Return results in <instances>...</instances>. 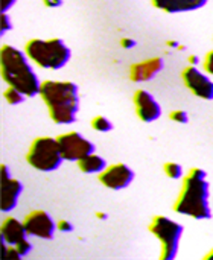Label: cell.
I'll return each mask as SVG.
<instances>
[{"mask_svg":"<svg viewBox=\"0 0 213 260\" xmlns=\"http://www.w3.org/2000/svg\"><path fill=\"white\" fill-rule=\"evenodd\" d=\"M43 3L47 8H59L63 5V0H43Z\"/></svg>","mask_w":213,"mask_h":260,"instance_id":"cell-27","label":"cell"},{"mask_svg":"<svg viewBox=\"0 0 213 260\" xmlns=\"http://www.w3.org/2000/svg\"><path fill=\"white\" fill-rule=\"evenodd\" d=\"M149 232L162 245V260H174L178 254L180 242L183 236V225L168 216H154L149 224Z\"/></svg>","mask_w":213,"mask_h":260,"instance_id":"cell-6","label":"cell"},{"mask_svg":"<svg viewBox=\"0 0 213 260\" xmlns=\"http://www.w3.org/2000/svg\"><path fill=\"white\" fill-rule=\"evenodd\" d=\"M21 192H23L21 181L15 178L2 180V206L0 207L3 213H9L17 207Z\"/></svg>","mask_w":213,"mask_h":260,"instance_id":"cell-14","label":"cell"},{"mask_svg":"<svg viewBox=\"0 0 213 260\" xmlns=\"http://www.w3.org/2000/svg\"><path fill=\"white\" fill-rule=\"evenodd\" d=\"M24 52L35 66L47 70H59L72 58L70 47L61 38H32L26 43Z\"/></svg>","mask_w":213,"mask_h":260,"instance_id":"cell-4","label":"cell"},{"mask_svg":"<svg viewBox=\"0 0 213 260\" xmlns=\"http://www.w3.org/2000/svg\"><path fill=\"white\" fill-rule=\"evenodd\" d=\"M24 227L27 230L29 236L38 238V239H53L55 232L58 230L55 219L46 213L44 210H34L29 215H26V218L23 219Z\"/></svg>","mask_w":213,"mask_h":260,"instance_id":"cell-9","label":"cell"},{"mask_svg":"<svg viewBox=\"0 0 213 260\" xmlns=\"http://www.w3.org/2000/svg\"><path fill=\"white\" fill-rule=\"evenodd\" d=\"M206 72H201L197 66H189L183 70L181 78L188 90L204 101H213V79Z\"/></svg>","mask_w":213,"mask_h":260,"instance_id":"cell-8","label":"cell"},{"mask_svg":"<svg viewBox=\"0 0 213 260\" xmlns=\"http://www.w3.org/2000/svg\"><path fill=\"white\" fill-rule=\"evenodd\" d=\"M134 177H136L134 171L125 163L107 166V169L98 175L101 184L105 186L107 189H111V190L127 189L134 181Z\"/></svg>","mask_w":213,"mask_h":260,"instance_id":"cell-10","label":"cell"},{"mask_svg":"<svg viewBox=\"0 0 213 260\" xmlns=\"http://www.w3.org/2000/svg\"><path fill=\"white\" fill-rule=\"evenodd\" d=\"M163 171H165V174H166V175H168L171 180H181V178H185L183 168H181L178 163L168 161V163H165V166H163Z\"/></svg>","mask_w":213,"mask_h":260,"instance_id":"cell-19","label":"cell"},{"mask_svg":"<svg viewBox=\"0 0 213 260\" xmlns=\"http://www.w3.org/2000/svg\"><path fill=\"white\" fill-rule=\"evenodd\" d=\"M40 96L58 125H72L79 111V87L70 81H44Z\"/></svg>","mask_w":213,"mask_h":260,"instance_id":"cell-3","label":"cell"},{"mask_svg":"<svg viewBox=\"0 0 213 260\" xmlns=\"http://www.w3.org/2000/svg\"><path fill=\"white\" fill-rule=\"evenodd\" d=\"M26 160L31 168L40 172H53L61 168L64 157L56 137H37L29 146Z\"/></svg>","mask_w":213,"mask_h":260,"instance_id":"cell-5","label":"cell"},{"mask_svg":"<svg viewBox=\"0 0 213 260\" xmlns=\"http://www.w3.org/2000/svg\"><path fill=\"white\" fill-rule=\"evenodd\" d=\"M12 29V21L9 18V14L8 12H2V35H5L6 32H9Z\"/></svg>","mask_w":213,"mask_h":260,"instance_id":"cell-22","label":"cell"},{"mask_svg":"<svg viewBox=\"0 0 213 260\" xmlns=\"http://www.w3.org/2000/svg\"><path fill=\"white\" fill-rule=\"evenodd\" d=\"M169 46H172V47H178V44H177L175 41H169Z\"/></svg>","mask_w":213,"mask_h":260,"instance_id":"cell-32","label":"cell"},{"mask_svg":"<svg viewBox=\"0 0 213 260\" xmlns=\"http://www.w3.org/2000/svg\"><path fill=\"white\" fill-rule=\"evenodd\" d=\"M120 44H122V47H124V49H131V47H134V46H136V41H134L133 38H122Z\"/></svg>","mask_w":213,"mask_h":260,"instance_id":"cell-26","label":"cell"},{"mask_svg":"<svg viewBox=\"0 0 213 260\" xmlns=\"http://www.w3.org/2000/svg\"><path fill=\"white\" fill-rule=\"evenodd\" d=\"M56 227H58V230H59L61 233H70V232H73L72 222H70V221H66V219L58 221V222H56Z\"/></svg>","mask_w":213,"mask_h":260,"instance_id":"cell-24","label":"cell"},{"mask_svg":"<svg viewBox=\"0 0 213 260\" xmlns=\"http://www.w3.org/2000/svg\"><path fill=\"white\" fill-rule=\"evenodd\" d=\"M98 218H101V219H107V215H104V213H98Z\"/></svg>","mask_w":213,"mask_h":260,"instance_id":"cell-31","label":"cell"},{"mask_svg":"<svg viewBox=\"0 0 213 260\" xmlns=\"http://www.w3.org/2000/svg\"><path fill=\"white\" fill-rule=\"evenodd\" d=\"M15 3H17V0H2V6H0L2 12H8Z\"/></svg>","mask_w":213,"mask_h":260,"instance_id":"cell-25","label":"cell"},{"mask_svg":"<svg viewBox=\"0 0 213 260\" xmlns=\"http://www.w3.org/2000/svg\"><path fill=\"white\" fill-rule=\"evenodd\" d=\"M169 119L177 123H189V114L185 110H174L169 113Z\"/></svg>","mask_w":213,"mask_h":260,"instance_id":"cell-20","label":"cell"},{"mask_svg":"<svg viewBox=\"0 0 213 260\" xmlns=\"http://www.w3.org/2000/svg\"><path fill=\"white\" fill-rule=\"evenodd\" d=\"M189 62H191L192 66H198V64H200V58L195 56V55H192V56H189Z\"/></svg>","mask_w":213,"mask_h":260,"instance_id":"cell-29","label":"cell"},{"mask_svg":"<svg viewBox=\"0 0 213 260\" xmlns=\"http://www.w3.org/2000/svg\"><path fill=\"white\" fill-rule=\"evenodd\" d=\"M157 9H162L168 14H180L201 9L207 5L209 0H151Z\"/></svg>","mask_w":213,"mask_h":260,"instance_id":"cell-15","label":"cell"},{"mask_svg":"<svg viewBox=\"0 0 213 260\" xmlns=\"http://www.w3.org/2000/svg\"><path fill=\"white\" fill-rule=\"evenodd\" d=\"M17 250H18V253H20V256L21 257H26L31 251H32V244L29 242V238H26L24 241H21V242H18L17 245H14Z\"/></svg>","mask_w":213,"mask_h":260,"instance_id":"cell-21","label":"cell"},{"mask_svg":"<svg viewBox=\"0 0 213 260\" xmlns=\"http://www.w3.org/2000/svg\"><path fill=\"white\" fill-rule=\"evenodd\" d=\"M134 107L137 117L145 123H153L162 117V105L146 90H137L134 93Z\"/></svg>","mask_w":213,"mask_h":260,"instance_id":"cell-11","label":"cell"},{"mask_svg":"<svg viewBox=\"0 0 213 260\" xmlns=\"http://www.w3.org/2000/svg\"><path fill=\"white\" fill-rule=\"evenodd\" d=\"M78 168H79V171L81 172H84V174H87V175H92V174H101V172H104L105 169H107V161H105V158H102L101 155H98L96 152H93V154H88L87 157H84V158H81L78 163Z\"/></svg>","mask_w":213,"mask_h":260,"instance_id":"cell-16","label":"cell"},{"mask_svg":"<svg viewBox=\"0 0 213 260\" xmlns=\"http://www.w3.org/2000/svg\"><path fill=\"white\" fill-rule=\"evenodd\" d=\"M92 128L98 133H110L113 129V122L104 116H96L92 119Z\"/></svg>","mask_w":213,"mask_h":260,"instance_id":"cell-18","label":"cell"},{"mask_svg":"<svg viewBox=\"0 0 213 260\" xmlns=\"http://www.w3.org/2000/svg\"><path fill=\"white\" fill-rule=\"evenodd\" d=\"M163 69H165V61L160 56L134 62L130 69V79L136 84L148 82L153 81Z\"/></svg>","mask_w":213,"mask_h":260,"instance_id":"cell-12","label":"cell"},{"mask_svg":"<svg viewBox=\"0 0 213 260\" xmlns=\"http://www.w3.org/2000/svg\"><path fill=\"white\" fill-rule=\"evenodd\" d=\"M206 177V171L194 168L183 178V187L174 204V210L178 215H185L198 221L212 218V209L209 201L210 184Z\"/></svg>","mask_w":213,"mask_h":260,"instance_id":"cell-2","label":"cell"},{"mask_svg":"<svg viewBox=\"0 0 213 260\" xmlns=\"http://www.w3.org/2000/svg\"><path fill=\"white\" fill-rule=\"evenodd\" d=\"M204 259H206V260H213V248L210 250V253H209V254H206V256H204Z\"/></svg>","mask_w":213,"mask_h":260,"instance_id":"cell-30","label":"cell"},{"mask_svg":"<svg viewBox=\"0 0 213 260\" xmlns=\"http://www.w3.org/2000/svg\"><path fill=\"white\" fill-rule=\"evenodd\" d=\"M8 178H12L11 169L6 165H2V180H8Z\"/></svg>","mask_w":213,"mask_h":260,"instance_id":"cell-28","label":"cell"},{"mask_svg":"<svg viewBox=\"0 0 213 260\" xmlns=\"http://www.w3.org/2000/svg\"><path fill=\"white\" fill-rule=\"evenodd\" d=\"M2 78L8 87L20 90L26 98H34L41 91V81L32 67L31 58L26 52L5 44L0 50Z\"/></svg>","mask_w":213,"mask_h":260,"instance_id":"cell-1","label":"cell"},{"mask_svg":"<svg viewBox=\"0 0 213 260\" xmlns=\"http://www.w3.org/2000/svg\"><path fill=\"white\" fill-rule=\"evenodd\" d=\"M3 98H5V101H6L9 105H20V104H23L24 99H26V96H24L20 90L14 88V87H8V88L3 91Z\"/></svg>","mask_w":213,"mask_h":260,"instance_id":"cell-17","label":"cell"},{"mask_svg":"<svg viewBox=\"0 0 213 260\" xmlns=\"http://www.w3.org/2000/svg\"><path fill=\"white\" fill-rule=\"evenodd\" d=\"M204 72L207 75L213 76V49L206 55V58H204Z\"/></svg>","mask_w":213,"mask_h":260,"instance_id":"cell-23","label":"cell"},{"mask_svg":"<svg viewBox=\"0 0 213 260\" xmlns=\"http://www.w3.org/2000/svg\"><path fill=\"white\" fill-rule=\"evenodd\" d=\"M0 236H2V241L6 242L8 245H17L18 242L29 238L27 230L24 227V222H21V221H18L17 218H12V216L5 218L2 221Z\"/></svg>","mask_w":213,"mask_h":260,"instance_id":"cell-13","label":"cell"},{"mask_svg":"<svg viewBox=\"0 0 213 260\" xmlns=\"http://www.w3.org/2000/svg\"><path fill=\"white\" fill-rule=\"evenodd\" d=\"M61 154L64 157V161H75L78 163L81 158L87 157L88 154L96 152V146L93 142H90L85 136H82L78 131H70L59 134L56 137Z\"/></svg>","mask_w":213,"mask_h":260,"instance_id":"cell-7","label":"cell"}]
</instances>
